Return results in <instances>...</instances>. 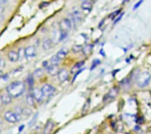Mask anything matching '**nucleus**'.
Segmentation results:
<instances>
[{"instance_id":"obj_1","label":"nucleus","mask_w":151,"mask_h":134,"mask_svg":"<svg viewBox=\"0 0 151 134\" xmlns=\"http://www.w3.org/2000/svg\"><path fill=\"white\" fill-rule=\"evenodd\" d=\"M26 90V84L22 81L12 82L6 87V92L12 97H19L23 94Z\"/></svg>"},{"instance_id":"obj_2","label":"nucleus","mask_w":151,"mask_h":134,"mask_svg":"<svg viewBox=\"0 0 151 134\" xmlns=\"http://www.w3.org/2000/svg\"><path fill=\"white\" fill-rule=\"evenodd\" d=\"M151 80V75L148 72H142L139 76H138L137 80H136V84L139 88H144L147 87L150 83Z\"/></svg>"},{"instance_id":"obj_3","label":"nucleus","mask_w":151,"mask_h":134,"mask_svg":"<svg viewBox=\"0 0 151 134\" xmlns=\"http://www.w3.org/2000/svg\"><path fill=\"white\" fill-rule=\"evenodd\" d=\"M4 120L7 121L8 123H17L21 121V116H18L14 110H7L4 113Z\"/></svg>"},{"instance_id":"obj_4","label":"nucleus","mask_w":151,"mask_h":134,"mask_svg":"<svg viewBox=\"0 0 151 134\" xmlns=\"http://www.w3.org/2000/svg\"><path fill=\"white\" fill-rule=\"evenodd\" d=\"M72 22L70 19H63V20L60 22V30L61 32H65V33H68V31L69 30H71L72 28Z\"/></svg>"},{"instance_id":"obj_5","label":"nucleus","mask_w":151,"mask_h":134,"mask_svg":"<svg viewBox=\"0 0 151 134\" xmlns=\"http://www.w3.org/2000/svg\"><path fill=\"white\" fill-rule=\"evenodd\" d=\"M41 91H42V93H43L44 96H50V95L54 94V93L56 92V88H55L52 85L46 83V84H44L43 86H42Z\"/></svg>"},{"instance_id":"obj_6","label":"nucleus","mask_w":151,"mask_h":134,"mask_svg":"<svg viewBox=\"0 0 151 134\" xmlns=\"http://www.w3.org/2000/svg\"><path fill=\"white\" fill-rule=\"evenodd\" d=\"M31 94L33 95L35 101H38V103H41V101H43V98H44L43 93H42L41 89H39V88H34Z\"/></svg>"},{"instance_id":"obj_7","label":"nucleus","mask_w":151,"mask_h":134,"mask_svg":"<svg viewBox=\"0 0 151 134\" xmlns=\"http://www.w3.org/2000/svg\"><path fill=\"white\" fill-rule=\"evenodd\" d=\"M36 47L33 45L28 46V47L25 48V56L28 57V58H31V57L36 56Z\"/></svg>"},{"instance_id":"obj_8","label":"nucleus","mask_w":151,"mask_h":134,"mask_svg":"<svg viewBox=\"0 0 151 134\" xmlns=\"http://www.w3.org/2000/svg\"><path fill=\"white\" fill-rule=\"evenodd\" d=\"M57 75H58V79L60 82H65V81H67L68 78H69V72L66 69H62L61 71L58 72Z\"/></svg>"},{"instance_id":"obj_9","label":"nucleus","mask_w":151,"mask_h":134,"mask_svg":"<svg viewBox=\"0 0 151 134\" xmlns=\"http://www.w3.org/2000/svg\"><path fill=\"white\" fill-rule=\"evenodd\" d=\"M81 19H82V16H81V14H80L79 10H74V11L72 12V14H71L72 25H73V24L75 25L76 23L80 22V21H81Z\"/></svg>"},{"instance_id":"obj_10","label":"nucleus","mask_w":151,"mask_h":134,"mask_svg":"<svg viewBox=\"0 0 151 134\" xmlns=\"http://www.w3.org/2000/svg\"><path fill=\"white\" fill-rule=\"evenodd\" d=\"M0 96H1V101H2V105H8V103H12V97L8 94L7 92H3V93H0Z\"/></svg>"},{"instance_id":"obj_11","label":"nucleus","mask_w":151,"mask_h":134,"mask_svg":"<svg viewBox=\"0 0 151 134\" xmlns=\"http://www.w3.org/2000/svg\"><path fill=\"white\" fill-rule=\"evenodd\" d=\"M54 126H55V123L52 120H48L47 123L45 124V126H44L43 134H50L52 131V129H54Z\"/></svg>"},{"instance_id":"obj_12","label":"nucleus","mask_w":151,"mask_h":134,"mask_svg":"<svg viewBox=\"0 0 151 134\" xmlns=\"http://www.w3.org/2000/svg\"><path fill=\"white\" fill-rule=\"evenodd\" d=\"M7 56H8V59H9V61H12V63H16V61H20V59H19L18 52L14 51V50H10V51L8 52Z\"/></svg>"},{"instance_id":"obj_13","label":"nucleus","mask_w":151,"mask_h":134,"mask_svg":"<svg viewBox=\"0 0 151 134\" xmlns=\"http://www.w3.org/2000/svg\"><path fill=\"white\" fill-rule=\"evenodd\" d=\"M93 1H88V0H84L81 2V8L86 11H91V7H93Z\"/></svg>"},{"instance_id":"obj_14","label":"nucleus","mask_w":151,"mask_h":134,"mask_svg":"<svg viewBox=\"0 0 151 134\" xmlns=\"http://www.w3.org/2000/svg\"><path fill=\"white\" fill-rule=\"evenodd\" d=\"M46 72L50 75H56L58 74V71H59V68L58 66H52V65H48L47 67L45 68Z\"/></svg>"},{"instance_id":"obj_15","label":"nucleus","mask_w":151,"mask_h":134,"mask_svg":"<svg viewBox=\"0 0 151 134\" xmlns=\"http://www.w3.org/2000/svg\"><path fill=\"white\" fill-rule=\"evenodd\" d=\"M52 46V41L50 38H46V39H44L43 41H42V48H43L44 50L50 49Z\"/></svg>"},{"instance_id":"obj_16","label":"nucleus","mask_w":151,"mask_h":134,"mask_svg":"<svg viewBox=\"0 0 151 134\" xmlns=\"http://www.w3.org/2000/svg\"><path fill=\"white\" fill-rule=\"evenodd\" d=\"M26 103H28L29 105H31V107L35 105V99H34L33 95H32L31 93L27 94V96H26Z\"/></svg>"},{"instance_id":"obj_17","label":"nucleus","mask_w":151,"mask_h":134,"mask_svg":"<svg viewBox=\"0 0 151 134\" xmlns=\"http://www.w3.org/2000/svg\"><path fill=\"white\" fill-rule=\"evenodd\" d=\"M34 82H35V78H34L33 75H28L26 78V84L28 85L29 87H33L34 85Z\"/></svg>"},{"instance_id":"obj_18","label":"nucleus","mask_w":151,"mask_h":134,"mask_svg":"<svg viewBox=\"0 0 151 134\" xmlns=\"http://www.w3.org/2000/svg\"><path fill=\"white\" fill-rule=\"evenodd\" d=\"M67 53H68V50L64 48V49H61L60 51H59L56 55H57V57H58V58L60 59V61H62V59L65 58L66 55H67Z\"/></svg>"},{"instance_id":"obj_19","label":"nucleus","mask_w":151,"mask_h":134,"mask_svg":"<svg viewBox=\"0 0 151 134\" xmlns=\"http://www.w3.org/2000/svg\"><path fill=\"white\" fill-rule=\"evenodd\" d=\"M60 59L57 57V55L55 54L54 56H52L50 57V65H52V66H58L59 63H60Z\"/></svg>"},{"instance_id":"obj_20","label":"nucleus","mask_w":151,"mask_h":134,"mask_svg":"<svg viewBox=\"0 0 151 134\" xmlns=\"http://www.w3.org/2000/svg\"><path fill=\"white\" fill-rule=\"evenodd\" d=\"M42 75H43V68H39V69H37V70H35V71H34V74H33L34 78H35V77L40 78Z\"/></svg>"},{"instance_id":"obj_21","label":"nucleus","mask_w":151,"mask_h":134,"mask_svg":"<svg viewBox=\"0 0 151 134\" xmlns=\"http://www.w3.org/2000/svg\"><path fill=\"white\" fill-rule=\"evenodd\" d=\"M83 65H84V61H79V63H75V65H74V67H73V69H72V72H74L75 70H78V71H79V69H82Z\"/></svg>"},{"instance_id":"obj_22","label":"nucleus","mask_w":151,"mask_h":134,"mask_svg":"<svg viewBox=\"0 0 151 134\" xmlns=\"http://www.w3.org/2000/svg\"><path fill=\"white\" fill-rule=\"evenodd\" d=\"M31 114H32V112H31L30 108H22V116L28 117V116H30Z\"/></svg>"},{"instance_id":"obj_23","label":"nucleus","mask_w":151,"mask_h":134,"mask_svg":"<svg viewBox=\"0 0 151 134\" xmlns=\"http://www.w3.org/2000/svg\"><path fill=\"white\" fill-rule=\"evenodd\" d=\"M18 55H19V59L25 57V49L24 48H20V50L18 51Z\"/></svg>"},{"instance_id":"obj_24","label":"nucleus","mask_w":151,"mask_h":134,"mask_svg":"<svg viewBox=\"0 0 151 134\" xmlns=\"http://www.w3.org/2000/svg\"><path fill=\"white\" fill-rule=\"evenodd\" d=\"M67 36H68V33L61 32V36H60V38H59V41H62V40H64L65 38H67Z\"/></svg>"},{"instance_id":"obj_25","label":"nucleus","mask_w":151,"mask_h":134,"mask_svg":"<svg viewBox=\"0 0 151 134\" xmlns=\"http://www.w3.org/2000/svg\"><path fill=\"white\" fill-rule=\"evenodd\" d=\"M100 63H101V61H100V59H97V61H95L93 63V66H91V70H93L95 69L96 67H97L98 65H100Z\"/></svg>"},{"instance_id":"obj_26","label":"nucleus","mask_w":151,"mask_h":134,"mask_svg":"<svg viewBox=\"0 0 151 134\" xmlns=\"http://www.w3.org/2000/svg\"><path fill=\"white\" fill-rule=\"evenodd\" d=\"M120 12V9H118V10H116L115 12H113V14H111V16H110V18H111V20H114V18H115L116 16H117L118 14H119Z\"/></svg>"},{"instance_id":"obj_27","label":"nucleus","mask_w":151,"mask_h":134,"mask_svg":"<svg viewBox=\"0 0 151 134\" xmlns=\"http://www.w3.org/2000/svg\"><path fill=\"white\" fill-rule=\"evenodd\" d=\"M4 66H5V63H4V59L2 58L1 56H0V70H1V69H3V68H4Z\"/></svg>"},{"instance_id":"obj_28","label":"nucleus","mask_w":151,"mask_h":134,"mask_svg":"<svg viewBox=\"0 0 151 134\" xmlns=\"http://www.w3.org/2000/svg\"><path fill=\"white\" fill-rule=\"evenodd\" d=\"M122 16H123V12H122V14H120V16H118L117 18H116V20H114V24H117V23L121 20V18H122Z\"/></svg>"},{"instance_id":"obj_29","label":"nucleus","mask_w":151,"mask_h":134,"mask_svg":"<svg viewBox=\"0 0 151 134\" xmlns=\"http://www.w3.org/2000/svg\"><path fill=\"white\" fill-rule=\"evenodd\" d=\"M142 3H143V1H142V0H141V1H139V2H138V3H136L135 5H134V10H136V9H137V8L139 7V6L141 5Z\"/></svg>"},{"instance_id":"obj_30","label":"nucleus","mask_w":151,"mask_h":134,"mask_svg":"<svg viewBox=\"0 0 151 134\" xmlns=\"http://www.w3.org/2000/svg\"><path fill=\"white\" fill-rule=\"evenodd\" d=\"M88 105H90V99H88V101H86V105H84V108H83V112L86 110V108H88Z\"/></svg>"},{"instance_id":"obj_31","label":"nucleus","mask_w":151,"mask_h":134,"mask_svg":"<svg viewBox=\"0 0 151 134\" xmlns=\"http://www.w3.org/2000/svg\"><path fill=\"white\" fill-rule=\"evenodd\" d=\"M48 4H50V2H48V1H44V3H41V4H40V7H44V6L48 5Z\"/></svg>"},{"instance_id":"obj_32","label":"nucleus","mask_w":151,"mask_h":134,"mask_svg":"<svg viewBox=\"0 0 151 134\" xmlns=\"http://www.w3.org/2000/svg\"><path fill=\"white\" fill-rule=\"evenodd\" d=\"M24 128H25V125H21V126L19 127V132H21Z\"/></svg>"},{"instance_id":"obj_33","label":"nucleus","mask_w":151,"mask_h":134,"mask_svg":"<svg viewBox=\"0 0 151 134\" xmlns=\"http://www.w3.org/2000/svg\"><path fill=\"white\" fill-rule=\"evenodd\" d=\"M1 78H3V73H2V71H0V79Z\"/></svg>"},{"instance_id":"obj_34","label":"nucleus","mask_w":151,"mask_h":134,"mask_svg":"<svg viewBox=\"0 0 151 134\" xmlns=\"http://www.w3.org/2000/svg\"><path fill=\"white\" fill-rule=\"evenodd\" d=\"M2 10V1H0V11Z\"/></svg>"},{"instance_id":"obj_35","label":"nucleus","mask_w":151,"mask_h":134,"mask_svg":"<svg viewBox=\"0 0 151 134\" xmlns=\"http://www.w3.org/2000/svg\"><path fill=\"white\" fill-rule=\"evenodd\" d=\"M2 105V101H1V96H0V105Z\"/></svg>"},{"instance_id":"obj_36","label":"nucleus","mask_w":151,"mask_h":134,"mask_svg":"<svg viewBox=\"0 0 151 134\" xmlns=\"http://www.w3.org/2000/svg\"><path fill=\"white\" fill-rule=\"evenodd\" d=\"M18 134H20V133H18Z\"/></svg>"}]
</instances>
